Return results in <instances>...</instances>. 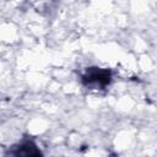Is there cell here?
<instances>
[{
    "mask_svg": "<svg viewBox=\"0 0 157 157\" xmlns=\"http://www.w3.org/2000/svg\"><path fill=\"white\" fill-rule=\"evenodd\" d=\"M82 83L85 86L90 87H99L104 88L107 87L110 81H112V71L108 69H102V67H88L81 76Z\"/></svg>",
    "mask_w": 157,
    "mask_h": 157,
    "instance_id": "6da1fadb",
    "label": "cell"
},
{
    "mask_svg": "<svg viewBox=\"0 0 157 157\" xmlns=\"http://www.w3.org/2000/svg\"><path fill=\"white\" fill-rule=\"evenodd\" d=\"M6 157H42V152L32 140H25L13 146Z\"/></svg>",
    "mask_w": 157,
    "mask_h": 157,
    "instance_id": "7a4b0ae2",
    "label": "cell"
}]
</instances>
